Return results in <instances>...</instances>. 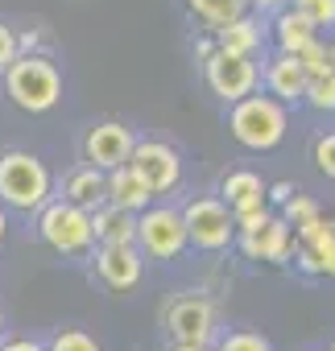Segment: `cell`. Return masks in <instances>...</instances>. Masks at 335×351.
<instances>
[{"mask_svg":"<svg viewBox=\"0 0 335 351\" xmlns=\"http://www.w3.org/2000/svg\"><path fill=\"white\" fill-rule=\"evenodd\" d=\"M5 91H9V99L21 108V112H30V116H42V112H50L58 99H62V75H58V66L46 58V54H17L9 66H5Z\"/></svg>","mask_w":335,"mask_h":351,"instance_id":"obj_1","label":"cell"},{"mask_svg":"<svg viewBox=\"0 0 335 351\" xmlns=\"http://www.w3.org/2000/svg\"><path fill=\"white\" fill-rule=\"evenodd\" d=\"M286 108H281V99H273V95H244V99H236L232 104V112H228V128H232V136L244 145V149H257V153H269V149H277L281 145V136H286Z\"/></svg>","mask_w":335,"mask_h":351,"instance_id":"obj_2","label":"cell"},{"mask_svg":"<svg viewBox=\"0 0 335 351\" xmlns=\"http://www.w3.org/2000/svg\"><path fill=\"white\" fill-rule=\"evenodd\" d=\"M50 199V169L34 153H5L0 157V203L17 211H38Z\"/></svg>","mask_w":335,"mask_h":351,"instance_id":"obj_3","label":"cell"},{"mask_svg":"<svg viewBox=\"0 0 335 351\" xmlns=\"http://www.w3.org/2000/svg\"><path fill=\"white\" fill-rule=\"evenodd\" d=\"M38 236L58 252V256H83L91 252L95 236H91V211L58 199V203H42L38 207Z\"/></svg>","mask_w":335,"mask_h":351,"instance_id":"obj_4","label":"cell"},{"mask_svg":"<svg viewBox=\"0 0 335 351\" xmlns=\"http://www.w3.org/2000/svg\"><path fill=\"white\" fill-rule=\"evenodd\" d=\"M137 248L141 256L149 261H178L183 248H187V228H183V215L170 211V207H145L137 215Z\"/></svg>","mask_w":335,"mask_h":351,"instance_id":"obj_5","label":"cell"},{"mask_svg":"<svg viewBox=\"0 0 335 351\" xmlns=\"http://www.w3.org/2000/svg\"><path fill=\"white\" fill-rule=\"evenodd\" d=\"M178 215H183V228H187V244H195L203 252H220L236 240L232 211L220 199H191Z\"/></svg>","mask_w":335,"mask_h":351,"instance_id":"obj_6","label":"cell"},{"mask_svg":"<svg viewBox=\"0 0 335 351\" xmlns=\"http://www.w3.org/2000/svg\"><path fill=\"white\" fill-rule=\"evenodd\" d=\"M203 79L211 87V95H220L224 104H236L244 95L257 91V62L244 58V54H224V50H211L203 58Z\"/></svg>","mask_w":335,"mask_h":351,"instance_id":"obj_7","label":"cell"},{"mask_svg":"<svg viewBox=\"0 0 335 351\" xmlns=\"http://www.w3.org/2000/svg\"><path fill=\"white\" fill-rule=\"evenodd\" d=\"M128 165L141 173V178L149 182L153 195H170L183 178V161L170 145H161V141H137L132 153H128Z\"/></svg>","mask_w":335,"mask_h":351,"instance_id":"obj_8","label":"cell"},{"mask_svg":"<svg viewBox=\"0 0 335 351\" xmlns=\"http://www.w3.org/2000/svg\"><path fill=\"white\" fill-rule=\"evenodd\" d=\"M132 145H137L132 128H124V124H116V120H104V124H95V128L87 132L83 153H87V165L116 169V165H124V161H128Z\"/></svg>","mask_w":335,"mask_h":351,"instance_id":"obj_9","label":"cell"},{"mask_svg":"<svg viewBox=\"0 0 335 351\" xmlns=\"http://www.w3.org/2000/svg\"><path fill=\"white\" fill-rule=\"evenodd\" d=\"M95 273L108 289H132L145 273V256H141L137 244H100Z\"/></svg>","mask_w":335,"mask_h":351,"instance_id":"obj_10","label":"cell"},{"mask_svg":"<svg viewBox=\"0 0 335 351\" xmlns=\"http://www.w3.org/2000/svg\"><path fill=\"white\" fill-rule=\"evenodd\" d=\"M165 326H170L174 343H211L216 335V314H211V302L203 298H178L165 314Z\"/></svg>","mask_w":335,"mask_h":351,"instance_id":"obj_11","label":"cell"},{"mask_svg":"<svg viewBox=\"0 0 335 351\" xmlns=\"http://www.w3.org/2000/svg\"><path fill=\"white\" fill-rule=\"evenodd\" d=\"M240 248L253 261H269V265H286L294 252V228L281 215H269L257 232H240Z\"/></svg>","mask_w":335,"mask_h":351,"instance_id":"obj_12","label":"cell"},{"mask_svg":"<svg viewBox=\"0 0 335 351\" xmlns=\"http://www.w3.org/2000/svg\"><path fill=\"white\" fill-rule=\"evenodd\" d=\"M108 203H116V207H124V211L141 215V211L153 203V191H149V182L141 178V173L124 161V165L108 169Z\"/></svg>","mask_w":335,"mask_h":351,"instance_id":"obj_13","label":"cell"},{"mask_svg":"<svg viewBox=\"0 0 335 351\" xmlns=\"http://www.w3.org/2000/svg\"><path fill=\"white\" fill-rule=\"evenodd\" d=\"M306 79H310V75L302 71V62H298L294 54H281V50H277V58L265 66V87H269V95L281 99V104H302Z\"/></svg>","mask_w":335,"mask_h":351,"instance_id":"obj_14","label":"cell"},{"mask_svg":"<svg viewBox=\"0 0 335 351\" xmlns=\"http://www.w3.org/2000/svg\"><path fill=\"white\" fill-rule=\"evenodd\" d=\"M91 236L100 244H137V215L104 199L100 207H91Z\"/></svg>","mask_w":335,"mask_h":351,"instance_id":"obj_15","label":"cell"},{"mask_svg":"<svg viewBox=\"0 0 335 351\" xmlns=\"http://www.w3.org/2000/svg\"><path fill=\"white\" fill-rule=\"evenodd\" d=\"M62 199L75 203V207H83V211L100 207V203L108 199V169H100V165H79V169H71L67 182H62Z\"/></svg>","mask_w":335,"mask_h":351,"instance_id":"obj_16","label":"cell"},{"mask_svg":"<svg viewBox=\"0 0 335 351\" xmlns=\"http://www.w3.org/2000/svg\"><path fill=\"white\" fill-rule=\"evenodd\" d=\"M220 203L236 215V211H253V207H265L269 199H265V182L257 178L253 169H232V173H224V182H220Z\"/></svg>","mask_w":335,"mask_h":351,"instance_id":"obj_17","label":"cell"},{"mask_svg":"<svg viewBox=\"0 0 335 351\" xmlns=\"http://www.w3.org/2000/svg\"><path fill=\"white\" fill-rule=\"evenodd\" d=\"M216 50L253 58V54L261 50V21H253L249 13H240V17H232V21L216 25Z\"/></svg>","mask_w":335,"mask_h":351,"instance_id":"obj_18","label":"cell"},{"mask_svg":"<svg viewBox=\"0 0 335 351\" xmlns=\"http://www.w3.org/2000/svg\"><path fill=\"white\" fill-rule=\"evenodd\" d=\"M314 34H319V29H314L298 9H286V13H277V21H273V42H277L281 54H298Z\"/></svg>","mask_w":335,"mask_h":351,"instance_id":"obj_19","label":"cell"},{"mask_svg":"<svg viewBox=\"0 0 335 351\" xmlns=\"http://www.w3.org/2000/svg\"><path fill=\"white\" fill-rule=\"evenodd\" d=\"M187 9H191L199 21H207V25L216 29V25H224V21H232V17L249 13L253 0H187Z\"/></svg>","mask_w":335,"mask_h":351,"instance_id":"obj_20","label":"cell"},{"mask_svg":"<svg viewBox=\"0 0 335 351\" xmlns=\"http://www.w3.org/2000/svg\"><path fill=\"white\" fill-rule=\"evenodd\" d=\"M302 104H310L314 112H335V71L310 75L306 91H302Z\"/></svg>","mask_w":335,"mask_h":351,"instance_id":"obj_21","label":"cell"},{"mask_svg":"<svg viewBox=\"0 0 335 351\" xmlns=\"http://www.w3.org/2000/svg\"><path fill=\"white\" fill-rule=\"evenodd\" d=\"M294 58L302 62V71H306V75H323V71H335V50H331V46H327L319 34H314V38H310V42H306V46H302Z\"/></svg>","mask_w":335,"mask_h":351,"instance_id":"obj_22","label":"cell"},{"mask_svg":"<svg viewBox=\"0 0 335 351\" xmlns=\"http://www.w3.org/2000/svg\"><path fill=\"white\" fill-rule=\"evenodd\" d=\"M294 9H298L314 29H331V25H335V0H294Z\"/></svg>","mask_w":335,"mask_h":351,"instance_id":"obj_23","label":"cell"},{"mask_svg":"<svg viewBox=\"0 0 335 351\" xmlns=\"http://www.w3.org/2000/svg\"><path fill=\"white\" fill-rule=\"evenodd\" d=\"M220 351H273L265 335H253V330H232L220 339Z\"/></svg>","mask_w":335,"mask_h":351,"instance_id":"obj_24","label":"cell"},{"mask_svg":"<svg viewBox=\"0 0 335 351\" xmlns=\"http://www.w3.org/2000/svg\"><path fill=\"white\" fill-rule=\"evenodd\" d=\"M310 215H319V203H314V199H306V195H298V191L281 203V219H286L290 228H294V223H302V219H310Z\"/></svg>","mask_w":335,"mask_h":351,"instance_id":"obj_25","label":"cell"},{"mask_svg":"<svg viewBox=\"0 0 335 351\" xmlns=\"http://www.w3.org/2000/svg\"><path fill=\"white\" fill-rule=\"evenodd\" d=\"M46 351H100V343L91 335H83V330H58Z\"/></svg>","mask_w":335,"mask_h":351,"instance_id":"obj_26","label":"cell"},{"mask_svg":"<svg viewBox=\"0 0 335 351\" xmlns=\"http://www.w3.org/2000/svg\"><path fill=\"white\" fill-rule=\"evenodd\" d=\"M314 165H319V173H327L335 182V132L314 136Z\"/></svg>","mask_w":335,"mask_h":351,"instance_id":"obj_27","label":"cell"},{"mask_svg":"<svg viewBox=\"0 0 335 351\" xmlns=\"http://www.w3.org/2000/svg\"><path fill=\"white\" fill-rule=\"evenodd\" d=\"M17 54H21V50H17V29H9L5 21H0V71H5Z\"/></svg>","mask_w":335,"mask_h":351,"instance_id":"obj_28","label":"cell"},{"mask_svg":"<svg viewBox=\"0 0 335 351\" xmlns=\"http://www.w3.org/2000/svg\"><path fill=\"white\" fill-rule=\"evenodd\" d=\"M294 261H298V269H302L306 277H323V269H319V256H314L306 244H298V248H294Z\"/></svg>","mask_w":335,"mask_h":351,"instance_id":"obj_29","label":"cell"},{"mask_svg":"<svg viewBox=\"0 0 335 351\" xmlns=\"http://www.w3.org/2000/svg\"><path fill=\"white\" fill-rule=\"evenodd\" d=\"M314 256H319V269H323V277H335V240H331V244H323Z\"/></svg>","mask_w":335,"mask_h":351,"instance_id":"obj_30","label":"cell"},{"mask_svg":"<svg viewBox=\"0 0 335 351\" xmlns=\"http://www.w3.org/2000/svg\"><path fill=\"white\" fill-rule=\"evenodd\" d=\"M0 351H46V347L34 339H9V343H0Z\"/></svg>","mask_w":335,"mask_h":351,"instance_id":"obj_31","label":"cell"},{"mask_svg":"<svg viewBox=\"0 0 335 351\" xmlns=\"http://www.w3.org/2000/svg\"><path fill=\"white\" fill-rule=\"evenodd\" d=\"M290 195H294V186H290V182H277L273 191H265V199H273V203H286Z\"/></svg>","mask_w":335,"mask_h":351,"instance_id":"obj_32","label":"cell"},{"mask_svg":"<svg viewBox=\"0 0 335 351\" xmlns=\"http://www.w3.org/2000/svg\"><path fill=\"white\" fill-rule=\"evenodd\" d=\"M253 5H257L261 13H273V9H281V5H286V0H253Z\"/></svg>","mask_w":335,"mask_h":351,"instance_id":"obj_33","label":"cell"},{"mask_svg":"<svg viewBox=\"0 0 335 351\" xmlns=\"http://www.w3.org/2000/svg\"><path fill=\"white\" fill-rule=\"evenodd\" d=\"M174 351H211L207 343H174Z\"/></svg>","mask_w":335,"mask_h":351,"instance_id":"obj_34","label":"cell"},{"mask_svg":"<svg viewBox=\"0 0 335 351\" xmlns=\"http://www.w3.org/2000/svg\"><path fill=\"white\" fill-rule=\"evenodd\" d=\"M5 232H9V219H5V211H0V240H5Z\"/></svg>","mask_w":335,"mask_h":351,"instance_id":"obj_35","label":"cell"},{"mask_svg":"<svg viewBox=\"0 0 335 351\" xmlns=\"http://www.w3.org/2000/svg\"><path fill=\"white\" fill-rule=\"evenodd\" d=\"M0 330H5V314H0Z\"/></svg>","mask_w":335,"mask_h":351,"instance_id":"obj_36","label":"cell"},{"mask_svg":"<svg viewBox=\"0 0 335 351\" xmlns=\"http://www.w3.org/2000/svg\"><path fill=\"white\" fill-rule=\"evenodd\" d=\"M331 29H335V25H331ZM331 50H335V38H331Z\"/></svg>","mask_w":335,"mask_h":351,"instance_id":"obj_37","label":"cell"},{"mask_svg":"<svg viewBox=\"0 0 335 351\" xmlns=\"http://www.w3.org/2000/svg\"><path fill=\"white\" fill-rule=\"evenodd\" d=\"M331 351H335V343H331Z\"/></svg>","mask_w":335,"mask_h":351,"instance_id":"obj_38","label":"cell"}]
</instances>
